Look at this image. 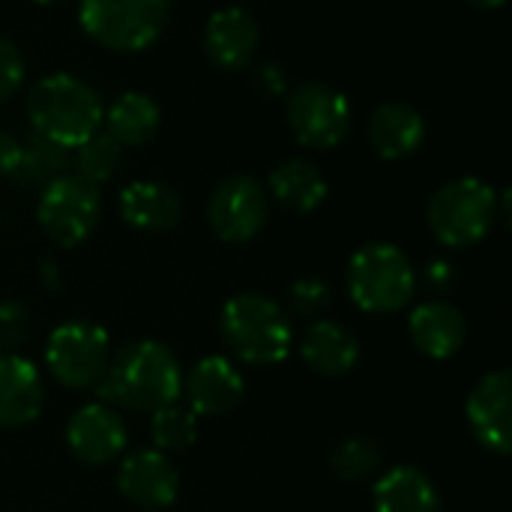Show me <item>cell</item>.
<instances>
[{"label":"cell","instance_id":"cell-1","mask_svg":"<svg viewBox=\"0 0 512 512\" xmlns=\"http://www.w3.org/2000/svg\"><path fill=\"white\" fill-rule=\"evenodd\" d=\"M183 387V369L174 351L153 339H138L111 354L102 381L96 384L99 402L132 411L153 414L162 405L177 402Z\"/></svg>","mask_w":512,"mask_h":512},{"label":"cell","instance_id":"cell-17","mask_svg":"<svg viewBox=\"0 0 512 512\" xmlns=\"http://www.w3.org/2000/svg\"><path fill=\"white\" fill-rule=\"evenodd\" d=\"M426 117L408 105V102H381L372 117H369V126H366V138L372 144V150L387 159V162H399V159H408L414 156L423 141H426Z\"/></svg>","mask_w":512,"mask_h":512},{"label":"cell","instance_id":"cell-31","mask_svg":"<svg viewBox=\"0 0 512 512\" xmlns=\"http://www.w3.org/2000/svg\"><path fill=\"white\" fill-rule=\"evenodd\" d=\"M252 81H255L258 93H264L270 99L288 93V75H285V69L279 63H261L255 69V75H252Z\"/></svg>","mask_w":512,"mask_h":512},{"label":"cell","instance_id":"cell-12","mask_svg":"<svg viewBox=\"0 0 512 512\" xmlns=\"http://www.w3.org/2000/svg\"><path fill=\"white\" fill-rule=\"evenodd\" d=\"M126 444H129L126 420L120 417L117 408L105 402L81 405L66 423V447L81 465L90 468L111 465L123 456Z\"/></svg>","mask_w":512,"mask_h":512},{"label":"cell","instance_id":"cell-27","mask_svg":"<svg viewBox=\"0 0 512 512\" xmlns=\"http://www.w3.org/2000/svg\"><path fill=\"white\" fill-rule=\"evenodd\" d=\"M381 465H384L381 447L363 435L339 441L330 453V468L345 483H366L381 474Z\"/></svg>","mask_w":512,"mask_h":512},{"label":"cell","instance_id":"cell-18","mask_svg":"<svg viewBox=\"0 0 512 512\" xmlns=\"http://www.w3.org/2000/svg\"><path fill=\"white\" fill-rule=\"evenodd\" d=\"M408 336L429 360H450L468 339V321L459 306L447 300H426L408 318Z\"/></svg>","mask_w":512,"mask_h":512},{"label":"cell","instance_id":"cell-3","mask_svg":"<svg viewBox=\"0 0 512 512\" xmlns=\"http://www.w3.org/2000/svg\"><path fill=\"white\" fill-rule=\"evenodd\" d=\"M222 339L246 366H276L294 348L291 315L267 294H237L222 306Z\"/></svg>","mask_w":512,"mask_h":512},{"label":"cell","instance_id":"cell-28","mask_svg":"<svg viewBox=\"0 0 512 512\" xmlns=\"http://www.w3.org/2000/svg\"><path fill=\"white\" fill-rule=\"evenodd\" d=\"M288 303H291V312L303 321H318L330 303H333V288L318 279V276H303L291 285L288 291Z\"/></svg>","mask_w":512,"mask_h":512},{"label":"cell","instance_id":"cell-4","mask_svg":"<svg viewBox=\"0 0 512 512\" xmlns=\"http://www.w3.org/2000/svg\"><path fill=\"white\" fill-rule=\"evenodd\" d=\"M348 297L366 315H393L417 294V270L393 243H366L348 261Z\"/></svg>","mask_w":512,"mask_h":512},{"label":"cell","instance_id":"cell-9","mask_svg":"<svg viewBox=\"0 0 512 512\" xmlns=\"http://www.w3.org/2000/svg\"><path fill=\"white\" fill-rule=\"evenodd\" d=\"M288 126L303 147L333 150L351 132V102L342 90L324 81H306L288 93Z\"/></svg>","mask_w":512,"mask_h":512},{"label":"cell","instance_id":"cell-22","mask_svg":"<svg viewBox=\"0 0 512 512\" xmlns=\"http://www.w3.org/2000/svg\"><path fill=\"white\" fill-rule=\"evenodd\" d=\"M267 195L288 213L306 216L318 210L327 198V177L318 165L306 159H288L273 168L267 180Z\"/></svg>","mask_w":512,"mask_h":512},{"label":"cell","instance_id":"cell-21","mask_svg":"<svg viewBox=\"0 0 512 512\" xmlns=\"http://www.w3.org/2000/svg\"><path fill=\"white\" fill-rule=\"evenodd\" d=\"M375 512H441V495L432 477L414 465H396L375 480L372 489Z\"/></svg>","mask_w":512,"mask_h":512},{"label":"cell","instance_id":"cell-5","mask_svg":"<svg viewBox=\"0 0 512 512\" xmlns=\"http://www.w3.org/2000/svg\"><path fill=\"white\" fill-rule=\"evenodd\" d=\"M426 222L441 246H477L498 222V192L480 177H456L429 198Z\"/></svg>","mask_w":512,"mask_h":512},{"label":"cell","instance_id":"cell-14","mask_svg":"<svg viewBox=\"0 0 512 512\" xmlns=\"http://www.w3.org/2000/svg\"><path fill=\"white\" fill-rule=\"evenodd\" d=\"M180 393L186 396V408L195 417H222L243 402L246 381L231 360L210 354L183 375Z\"/></svg>","mask_w":512,"mask_h":512},{"label":"cell","instance_id":"cell-34","mask_svg":"<svg viewBox=\"0 0 512 512\" xmlns=\"http://www.w3.org/2000/svg\"><path fill=\"white\" fill-rule=\"evenodd\" d=\"M468 3H471L474 9H501L507 0H468Z\"/></svg>","mask_w":512,"mask_h":512},{"label":"cell","instance_id":"cell-6","mask_svg":"<svg viewBox=\"0 0 512 512\" xmlns=\"http://www.w3.org/2000/svg\"><path fill=\"white\" fill-rule=\"evenodd\" d=\"M171 0H81L78 21L84 33L120 54L150 48L168 27Z\"/></svg>","mask_w":512,"mask_h":512},{"label":"cell","instance_id":"cell-33","mask_svg":"<svg viewBox=\"0 0 512 512\" xmlns=\"http://www.w3.org/2000/svg\"><path fill=\"white\" fill-rule=\"evenodd\" d=\"M21 156V141L0 129V177H12Z\"/></svg>","mask_w":512,"mask_h":512},{"label":"cell","instance_id":"cell-19","mask_svg":"<svg viewBox=\"0 0 512 512\" xmlns=\"http://www.w3.org/2000/svg\"><path fill=\"white\" fill-rule=\"evenodd\" d=\"M120 219L135 228V231H150V234H162L180 225L183 219V201L180 195L159 183V180H135L129 183L120 198Z\"/></svg>","mask_w":512,"mask_h":512},{"label":"cell","instance_id":"cell-23","mask_svg":"<svg viewBox=\"0 0 512 512\" xmlns=\"http://www.w3.org/2000/svg\"><path fill=\"white\" fill-rule=\"evenodd\" d=\"M102 123H105V132L120 147H141V144L156 138L159 123H162V111L147 93L129 90V93H120L105 108Z\"/></svg>","mask_w":512,"mask_h":512},{"label":"cell","instance_id":"cell-32","mask_svg":"<svg viewBox=\"0 0 512 512\" xmlns=\"http://www.w3.org/2000/svg\"><path fill=\"white\" fill-rule=\"evenodd\" d=\"M423 279H426V285H429L435 294H447V291L456 285V267H453L450 261H444V258H435V261L426 264Z\"/></svg>","mask_w":512,"mask_h":512},{"label":"cell","instance_id":"cell-20","mask_svg":"<svg viewBox=\"0 0 512 512\" xmlns=\"http://www.w3.org/2000/svg\"><path fill=\"white\" fill-rule=\"evenodd\" d=\"M300 357L315 375L342 378L354 372V366L360 363V342L348 327L318 318L309 321V327L300 336Z\"/></svg>","mask_w":512,"mask_h":512},{"label":"cell","instance_id":"cell-7","mask_svg":"<svg viewBox=\"0 0 512 512\" xmlns=\"http://www.w3.org/2000/svg\"><path fill=\"white\" fill-rule=\"evenodd\" d=\"M111 360V339L93 321H63L48 333L45 366L66 390H96Z\"/></svg>","mask_w":512,"mask_h":512},{"label":"cell","instance_id":"cell-10","mask_svg":"<svg viewBox=\"0 0 512 512\" xmlns=\"http://www.w3.org/2000/svg\"><path fill=\"white\" fill-rule=\"evenodd\" d=\"M270 219L267 186L249 174H234L216 183L207 201V225L216 240L240 246L255 240Z\"/></svg>","mask_w":512,"mask_h":512},{"label":"cell","instance_id":"cell-35","mask_svg":"<svg viewBox=\"0 0 512 512\" xmlns=\"http://www.w3.org/2000/svg\"><path fill=\"white\" fill-rule=\"evenodd\" d=\"M30 3H39V6H51V3H63V0H30Z\"/></svg>","mask_w":512,"mask_h":512},{"label":"cell","instance_id":"cell-11","mask_svg":"<svg viewBox=\"0 0 512 512\" xmlns=\"http://www.w3.org/2000/svg\"><path fill=\"white\" fill-rule=\"evenodd\" d=\"M465 420L474 441L495 453H512V375L510 369H498L483 375L465 402Z\"/></svg>","mask_w":512,"mask_h":512},{"label":"cell","instance_id":"cell-13","mask_svg":"<svg viewBox=\"0 0 512 512\" xmlns=\"http://www.w3.org/2000/svg\"><path fill=\"white\" fill-rule=\"evenodd\" d=\"M117 492L123 501L144 512H159L171 507L180 492V474L171 459L159 450H135L120 459Z\"/></svg>","mask_w":512,"mask_h":512},{"label":"cell","instance_id":"cell-16","mask_svg":"<svg viewBox=\"0 0 512 512\" xmlns=\"http://www.w3.org/2000/svg\"><path fill=\"white\" fill-rule=\"evenodd\" d=\"M45 384L33 360L0 351V429H21L42 414Z\"/></svg>","mask_w":512,"mask_h":512},{"label":"cell","instance_id":"cell-30","mask_svg":"<svg viewBox=\"0 0 512 512\" xmlns=\"http://www.w3.org/2000/svg\"><path fill=\"white\" fill-rule=\"evenodd\" d=\"M27 78V66H24V54L18 51L15 42L0 36V105H6Z\"/></svg>","mask_w":512,"mask_h":512},{"label":"cell","instance_id":"cell-2","mask_svg":"<svg viewBox=\"0 0 512 512\" xmlns=\"http://www.w3.org/2000/svg\"><path fill=\"white\" fill-rule=\"evenodd\" d=\"M102 99L99 93L66 72L39 78L27 93V117L33 135L48 138L63 150H75L93 132L102 129Z\"/></svg>","mask_w":512,"mask_h":512},{"label":"cell","instance_id":"cell-29","mask_svg":"<svg viewBox=\"0 0 512 512\" xmlns=\"http://www.w3.org/2000/svg\"><path fill=\"white\" fill-rule=\"evenodd\" d=\"M33 330V315L18 300H0V351H15L27 345Z\"/></svg>","mask_w":512,"mask_h":512},{"label":"cell","instance_id":"cell-8","mask_svg":"<svg viewBox=\"0 0 512 512\" xmlns=\"http://www.w3.org/2000/svg\"><path fill=\"white\" fill-rule=\"evenodd\" d=\"M99 216H102L99 186L81 180L78 174H63L39 192L36 222L42 234L60 249L81 246L96 231Z\"/></svg>","mask_w":512,"mask_h":512},{"label":"cell","instance_id":"cell-24","mask_svg":"<svg viewBox=\"0 0 512 512\" xmlns=\"http://www.w3.org/2000/svg\"><path fill=\"white\" fill-rule=\"evenodd\" d=\"M69 168H72L69 150L51 144L42 135H30L27 144H21V156H18V165L12 171V180L21 186L45 189L51 180L69 174Z\"/></svg>","mask_w":512,"mask_h":512},{"label":"cell","instance_id":"cell-26","mask_svg":"<svg viewBox=\"0 0 512 512\" xmlns=\"http://www.w3.org/2000/svg\"><path fill=\"white\" fill-rule=\"evenodd\" d=\"M150 438H153V450L165 456L183 453L198 441V417L177 402L162 405L150 414Z\"/></svg>","mask_w":512,"mask_h":512},{"label":"cell","instance_id":"cell-25","mask_svg":"<svg viewBox=\"0 0 512 512\" xmlns=\"http://www.w3.org/2000/svg\"><path fill=\"white\" fill-rule=\"evenodd\" d=\"M72 153V168L81 180L93 183V186H102L108 180L117 177L120 165H123V147L105 132H93L87 141H81Z\"/></svg>","mask_w":512,"mask_h":512},{"label":"cell","instance_id":"cell-15","mask_svg":"<svg viewBox=\"0 0 512 512\" xmlns=\"http://www.w3.org/2000/svg\"><path fill=\"white\" fill-rule=\"evenodd\" d=\"M201 42L213 66L225 72H240L252 63L261 42V30L252 12L240 6H225L207 18Z\"/></svg>","mask_w":512,"mask_h":512}]
</instances>
